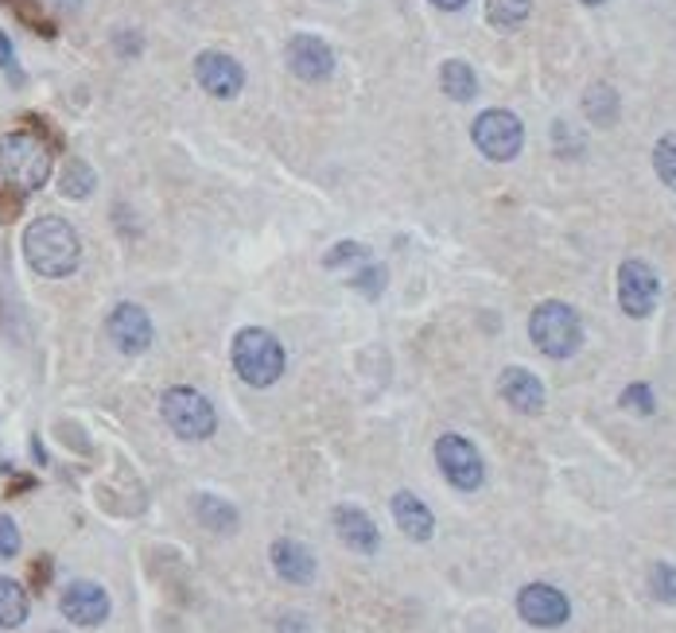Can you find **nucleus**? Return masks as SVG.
Masks as SVG:
<instances>
[{"instance_id": "obj_12", "label": "nucleus", "mask_w": 676, "mask_h": 633, "mask_svg": "<svg viewBox=\"0 0 676 633\" xmlns=\"http://www.w3.org/2000/svg\"><path fill=\"white\" fill-rule=\"evenodd\" d=\"M62 614L70 618L75 625H102L110 618V595H105L98 583L90 579H78L62 590Z\"/></svg>"}, {"instance_id": "obj_9", "label": "nucleus", "mask_w": 676, "mask_h": 633, "mask_svg": "<svg viewBox=\"0 0 676 633\" xmlns=\"http://www.w3.org/2000/svg\"><path fill=\"white\" fill-rule=\"evenodd\" d=\"M517 614L537 630H557L572 618V602H568L564 590L548 587V583H529L517 595Z\"/></svg>"}, {"instance_id": "obj_4", "label": "nucleus", "mask_w": 676, "mask_h": 633, "mask_svg": "<svg viewBox=\"0 0 676 633\" xmlns=\"http://www.w3.org/2000/svg\"><path fill=\"white\" fill-rule=\"evenodd\" d=\"M230 358H233V369H238V377L245 381V385H253V389L276 385V381H280V373H284L280 343H276V334L261 331V326H245V331H238Z\"/></svg>"}, {"instance_id": "obj_1", "label": "nucleus", "mask_w": 676, "mask_h": 633, "mask_svg": "<svg viewBox=\"0 0 676 633\" xmlns=\"http://www.w3.org/2000/svg\"><path fill=\"white\" fill-rule=\"evenodd\" d=\"M24 257L39 276L59 280V276H70L78 268V261H82V241H78L75 226L62 222V218H55V215L35 218L24 233Z\"/></svg>"}, {"instance_id": "obj_24", "label": "nucleus", "mask_w": 676, "mask_h": 633, "mask_svg": "<svg viewBox=\"0 0 676 633\" xmlns=\"http://www.w3.org/2000/svg\"><path fill=\"white\" fill-rule=\"evenodd\" d=\"M653 168H657L661 183H665L668 191H676V133L657 140V148H653Z\"/></svg>"}, {"instance_id": "obj_7", "label": "nucleus", "mask_w": 676, "mask_h": 633, "mask_svg": "<svg viewBox=\"0 0 676 633\" xmlns=\"http://www.w3.org/2000/svg\"><path fill=\"white\" fill-rule=\"evenodd\" d=\"M436 462L455 490H467V494H471V490H479L482 482H486V467H482L479 447H474L471 439L455 436V431L436 439Z\"/></svg>"}, {"instance_id": "obj_23", "label": "nucleus", "mask_w": 676, "mask_h": 633, "mask_svg": "<svg viewBox=\"0 0 676 633\" xmlns=\"http://www.w3.org/2000/svg\"><path fill=\"white\" fill-rule=\"evenodd\" d=\"M94 187H98L94 168H90L87 160H70L67 172H62V180H59L62 195L67 198H87V195H94Z\"/></svg>"}, {"instance_id": "obj_28", "label": "nucleus", "mask_w": 676, "mask_h": 633, "mask_svg": "<svg viewBox=\"0 0 676 633\" xmlns=\"http://www.w3.org/2000/svg\"><path fill=\"white\" fill-rule=\"evenodd\" d=\"M0 70L12 78V87H24V67L16 59V47L9 44V35L0 32Z\"/></svg>"}, {"instance_id": "obj_5", "label": "nucleus", "mask_w": 676, "mask_h": 633, "mask_svg": "<svg viewBox=\"0 0 676 633\" xmlns=\"http://www.w3.org/2000/svg\"><path fill=\"white\" fill-rule=\"evenodd\" d=\"M160 412H163V419H168V428L180 439H210L218 428V416H215V408H210V401L187 385L168 389L160 401Z\"/></svg>"}, {"instance_id": "obj_29", "label": "nucleus", "mask_w": 676, "mask_h": 633, "mask_svg": "<svg viewBox=\"0 0 676 633\" xmlns=\"http://www.w3.org/2000/svg\"><path fill=\"white\" fill-rule=\"evenodd\" d=\"M20 552V529L12 517L0 514V560H12Z\"/></svg>"}, {"instance_id": "obj_6", "label": "nucleus", "mask_w": 676, "mask_h": 633, "mask_svg": "<svg viewBox=\"0 0 676 633\" xmlns=\"http://www.w3.org/2000/svg\"><path fill=\"white\" fill-rule=\"evenodd\" d=\"M471 137H474V145H479V152L486 156V160H494V163L514 160V156L522 152V145H525L522 120H517V113H509V110L479 113Z\"/></svg>"}, {"instance_id": "obj_21", "label": "nucleus", "mask_w": 676, "mask_h": 633, "mask_svg": "<svg viewBox=\"0 0 676 633\" xmlns=\"http://www.w3.org/2000/svg\"><path fill=\"white\" fill-rule=\"evenodd\" d=\"M195 514L198 521L206 525V529H215V532H233L238 529V509L226 502H218V497L210 494H198L195 497Z\"/></svg>"}, {"instance_id": "obj_2", "label": "nucleus", "mask_w": 676, "mask_h": 633, "mask_svg": "<svg viewBox=\"0 0 676 633\" xmlns=\"http://www.w3.org/2000/svg\"><path fill=\"white\" fill-rule=\"evenodd\" d=\"M0 175L4 183H12L16 191L32 195L51 180V152L35 133H9L0 140Z\"/></svg>"}, {"instance_id": "obj_11", "label": "nucleus", "mask_w": 676, "mask_h": 633, "mask_svg": "<svg viewBox=\"0 0 676 633\" xmlns=\"http://www.w3.org/2000/svg\"><path fill=\"white\" fill-rule=\"evenodd\" d=\"M105 331H110L113 346L121 354H129V358H137V354H145L152 346V319H148V311L140 303H117L110 311Z\"/></svg>"}, {"instance_id": "obj_19", "label": "nucleus", "mask_w": 676, "mask_h": 633, "mask_svg": "<svg viewBox=\"0 0 676 633\" xmlns=\"http://www.w3.org/2000/svg\"><path fill=\"white\" fill-rule=\"evenodd\" d=\"M583 113H587L591 125H599V129H610V125L618 120V94L607 87V82L591 87L587 94H583Z\"/></svg>"}, {"instance_id": "obj_16", "label": "nucleus", "mask_w": 676, "mask_h": 633, "mask_svg": "<svg viewBox=\"0 0 676 633\" xmlns=\"http://www.w3.org/2000/svg\"><path fill=\"white\" fill-rule=\"evenodd\" d=\"M393 517H397V529H401L409 540H416V544L432 540V532H436V517H432V509L420 502L416 494H409V490H401V494L393 497Z\"/></svg>"}, {"instance_id": "obj_3", "label": "nucleus", "mask_w": 676, "mask_h": 633, "mask_svg": "<svg viewBox=\"0 0 676 633\" xmlns=\"http://www.w3.org/2000/svg\"><path fill=\"white\" fill-rule=\"evenodd\" d=\"M529 338L545 358H572L583 346V323L580 311L568 308L564 300H545L537 311L529 315Z\"/></svg>"}, {"instance_id": "obj_26", "label": "nucleus", "mask_w": 676, "mask_h": 633, "mask_svg": "<svg viewBox=\"0 0 676 633\" xmlns=\"http://www.w3.org/2000/svg\"><path fill=\"white\" fill-rule=\"evenodd\" d=\"M369 257V249L362 245V241H339V245L326 253L323 265L326 268H343V265H354V261H366Z\"/></svg>"}, {"instance_id": "obj_13", "label": "nucleus", "mask_w": 676, "mask_h": 633, "mask_svg": "<svg viewBox=\"0 0 676 633\" xmlns=\"http://www.w3.org/2000/svg\"><path fill=\"white\" fill-rule=\"evenodd\" d=\"M288 70L303 82H323L334 70V51L319 35H296L288 44Z\"/></svg>"}, {"instance_id": "obj_22", "label": "nucleus", "mask_w": 676, "mask_h": 633, "mask_svg": "<svg viewBox=\"0 0 676 633\" xmlns=\"http://www.w3.org/2000/svg\"><path fill=\"white\" fill-rule=\"evenodd\" d=\"M532 0H486V20L497 32H514L529 20Z\"/></svg>"}, {"instance_id": "obj_10", "label": "nucleus", "mask_w": 676, "mask_h": 633, "mask_svg": "<svg viewBox=\"0 0 676 633\" xmlns=\"http://www.w3.org/2000/svg\"><path fill=\"white\" fill-rule=\"evenodd\" d=\"M195 78H198V87H203L210 97H218V102H230V97H238L241 87H245V70H241V62L226 51L198 55Z\"/></svg>"}, {"instance_id": "obj_18", "label": "nucleus", "mask_w": 676, "mask_h": 633, "mask_svg": "<svg viewBox=\"0 0 676 633\" xmlns=\"http://www.w3.org/2000/svg\"><path fill=\"white\" fill-rule=\"evenodd\" d=\"M439 87H444V94L451 97V102H471V97L479 94V78H474V70L467 67V62L451 59L439 67Z\"/></svg>"}, {"instance_id": "obj_8", "label": "nucleus", "mask_w": 676, "mask_h": 633, "mask_svg": "<svg viewBox=\"0 0 676 633\" xmlns=\"http://www.w3.org/2000/svg\"><path fill=\"white\" fill-rule=\"evenodd\" d=\"M661 300V280L645 261H626L618 268V308L630 319H645L653 315Z\"/></svg>"}, {"instance_id": "obj_14", "label": "nucleus", "mask_w": 676, "mask_h": 633, "mask_svg": "<svg viewBox=\"0 0 676 633\" xmlns=\"http://www.w3.org/2000/svg\"><path fill=\"white\" fill-rule=\"evenodd\" d=\"M497 389H502L505 404L517 408L522 416H537V412H545V385H540V377L529 373V369L509 366L502 373V381H497Z\"/></svg>"}, {"instance_id": "obj_32", "label": "nucleus", "mask_w": 676, "mask_h": 633, "mask_svg": "<svg viewBox=\"0 0 676 633\" xmlns=\"http://www.w3.org/2000/svg\"><path fill=\"white\" fill-rule=\"evenodd\" d=\"M432 4H436V9H444V12H459L467 0H432Z\"/></svg>"}, {"instance_id": "obj_31", "label": "nucleus", "mask_w": 676, "mask_h": 633, "mask_svg": "<svg viewBox=\"0 0 676 633\" xmlns=\"http://www.w3.org/2000/svg\"><path fill=\"white\" fill-rule=\"evenodd\" d=\"M280 633H311V625L303 622L300 614H291V618H284L280 622Z\"/></svg>"}, {"instance_id": "obj_17", "label": "nucleus", "mask_w": 676, "mask_h": 633, "mask_svg": "<svg viewBox=\"0 0 676 633\" xmlns=\"http://www.w3.org/2000/svg\"><path fill=\"white\" fill-rule=\"evenodd\" d=\"M273 567L288 583H311L316 579V556L300 540H276L273 544Z\"/></svg>"}, {"instance_id": "obj_33", "label": "nucleus", "mask_w": 676, "mask_h": 633, "mask_svg": "<svg viewBox=\"0 0 676 633\" xmlns=\"http://www.w3.org/2000/svg\"><path fill=\"white\" fill-rule=\"evenodd\" d=\"M583 4H603V0H583Z\"/></svg>"}, {"instance_id": "obj_25", "label": "nucleus", "mask_w": 676, "mask_h": 633, "mask_svg": "<svg viewBox=\"0 0 676 633\" xmlns=\"http://www.w3.org/2000/svg\"><path fill=\"white\" fill-rule=\"evenodd\" d=\"M650 590H653V599H661V602L673 607L676 602V567L673 564H653L650 567Z\"/></svg>"}, {"instance_id": "obj_27", "label": "nucleus", "mask_w": 676, "mask_h": 633, "mask_svg": "<svg viewBox=\"0 0 676 633\" xmlns=\"http://www.w3.org/2000/svg\"><path fill=\"white\" fill-rule=\"evenodd\" d=\"M351 288L366 291L369 300H377V296H381V288H386V268L366 265V268H362V273H358V276H354V280H351Z\"/></svg>"}, {"instance_id": "obj_30", "label": "nucleus", "mask_w": 676, "mask_h": 633, "mask_svg": "<svg viewBox=\"0 0 676 633\" xmlns=\"http://www.w3.org/2000/svg\"><path fill=\"white\" fill-rule=\"evenodd\" d=\"M622 408H633V412H642V416H650L653 412V393L650 385H630L622 393Z\"/></svg>"}, {"instance_id": "obj_20", "label": "nucleus", "mask_w": 676, "mask_h": 633, "mask_svg": "<svg viewBox=\"0 0 676 633\" xmlns=\"http://www.w3.org/2000/svg\"><path fill=\"white\" fill-rule=\"evenodd\" d=\"M27 622V595L16 579L0 575V625L4 630H16V625Z\"/></svg>"}, {"instance_id": "obj_15", "label": "nucleus", "mask_w": 676, "mask_h": 633, "mask_svg": "<svg viewBox=\"0 0 676 633\" xmlns=\"http://www.w3.org/2000/svg\"><path fill=\"white\" fill-rule=\"evenodd\" d=\"M334 532H339V540H343L346 548H354V552H377V525L369 521L366 514H362L358 505H339L334 509Z\"/></svg>"}]
</instances>
